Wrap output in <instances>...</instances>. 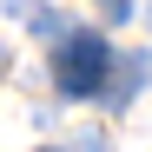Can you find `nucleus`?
Instances as JSON below:
<instances>
[{
  "instance_id": "nucleus-1",
  "label": "nucleus",
  "mask_w": 152,
  "mask_h": 152,
  "mask_svg": "<svg viewBox=\"0 0 152 152\" xmlns=\"http://www.w3.org/2000/svg\"><path fill=\"white\" fill-rule=\"evenodd\" d=\"M106 80H113V46H106V33H66L60 40V53H53V86L66 93V99H93V93H106Z\"/></svg>"
},
{
  "instance_id": "nucleus-2",
  "label": "nucleus",
  "mask_w": 152,
  "mask_h": 152,
  "mask_svg": "<svg viewBox=\"0 0 152 152\" xmlns=\"http://www.w3.org/2000/svg\"><path fill=\"white\" fill-rule=\"evenodd\" d=\"M139 80H145V53H126V60H119V80L106 86V93H113V106H126V99L139 93Z\"/></svg>"
},
{
  "instance_id": "nucleus-3",
  "label": "nucleus",
  "mask_w": 152,
  "mask_h": 152,
  "mask_svg": "<svg viewBox=\"0 0 152 152\" xmlns=\"http://www.w3.org/2000/svg\"><path fill=\"white\" fill-rule=\"evenodd\" d=\"M0 73H7V53H0Z\"/></svg>"
},
{
  "instance_id": "nucleus-4",
  "label": "nucleus",
  "mask_w": 152,
  "mask_h": 152,
  "mask_svg": "<svg viewBox=\"0 0 152 152\" xmlns=\"http://www.w3.org/2000/svg\"><path fill=\"white\" fill-rule=\"evenodd\" d=\"M145 20H152V7H145Z\"/></svg>"
},
{
  "instance_id": "nucleus-5",
  "label": "nucleus",
  "mask_w": 152,
  "mask_h": 152,
  "mask_svg": "<svg viewBox=\"0 0 152 152\" xmlns=\"http://www.w3.org/2000/svg\"><path fill=\"white\" fill-rule=\"evenodd\" d=\"M106 7H113V0H106Z\"/></svg>"
}]
</instances>
